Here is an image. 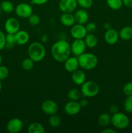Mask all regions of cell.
<instances>
[{
	"label": "cell",
	"mask_w": 132,
	"mask_h": 133,
	"mask_svg": "<svg viewBox=\"0 0 132 133\" xmlns=\"http://www.w3.org/2000/svg\"><path fill=\"white\" fill-rule=\"evenodd\" d=\"M71 44L65 40L56 41L51 48V54L55 61L64 62L71 55Z\"/></svg>",
	"instance_id": "obj_1"
},
{
	"label": "cell",
	"mask_w": 132,
	"mask_h": 133,
	"mask_svg": "<svg viewBox=\"0 0 132 133\" xmlns=\"http://www.w3.org/2000/svg\"><path fill=\"white\" fill-rule=\"evenodd\" d=\"M79 66L83 70H91L95 68L98 64V58L95 55L91 53H84L78 57Z\"/></svg>",
	"instance_id": "obj_2"
},
{
	"label": "cell",
	"mask_w": 132,
	"mask_h": 133,
	"mask_svg": "<svg viewBox=\"0 0 132 133\" xmlns=\"http://www.w3.org/2000/svg\"><path fill=\"white\" fill-rule=\"evenodd\" d=\"M28 55L29 58L34 62H40L45 56V47L38 42H32L28 46Z\"/></svg>",
	"instance_id": "obj_3"
},
{
	"label": "cell",
	"mask_w": 132,
	"mask_h": 133,
	"mask_svg": "<svg viewBox=\"0 0 132 133\" xmlns=\"http://www.w3.org/2000/svg\"><path fill=\"white\" fill-rule=\"evenodd\" d=\"M111 123L113 125L119 129H124L129 125V119L128 116L122 112H119L113 114L111 116Z\"/></svg>",
	"instance_id": "obj_4"
},
{
	"label": "cell",
	"mask_w": 132,
	"mask_h": 133,
	"mask_svg": "<svg viewBox=\"0 0 132 133\" xmlns=\"http://www.w3.org/2000/svg\"><path fill=\"white\" fill-rule=\"evenodd\" d=\"M81 86V92L85 97H94L99 92V87L95 82L91 81H85Z\"/></svg>",
	"instance_id": "obj_5"
},
{
	"label": "cell",
	"mask_w": 132,
	"mask_h": 133,
	"mask_svg": "<svg viewBox=\"0 0 132 133\" xmlns=\"http://www.w3.org/2000/svg\"><path fill=\"white\" fill-rule=\"evenodd\" d=\"M32 6L29 4L25 3L18 4L15 8L16 15L23 18H28L32 14Z\"/></svg>",
	"instance_id": "obj_6"
},
{
	"label": "cell",
	"mask_w": 132,
	"mask_h": 133,
	"mask_svg": "<svg viewBox=\"0 0 132 133\" xmlns=\"http://www.w3.org/2000/svg\"><path fill=\"white\" fill-rule=\"evenodd\" d=\"M86 44L82 39H75L71 45V53L76 57H78L85 52Z\"/></svg>",
	"instance_id": "obj_7"
},
{
	"label": "cell",
	"mask_w": 132,
	"mask_h": 133,
	"mask_svg": "<svg viewBox=\"0 0 132 133\" xmlns=\"http://www.w3.org/2000/svg\"><path fill=\"white\" fill-rule=\"evenodd\" d=\"M78 6L76 0H60L59 9L63 13H72Z\"/></svg>",
	"instance_id": "obj_8"
},
{
	"label": "cell",
	"mask_w": 132,
	"mask_h": 133,
	"mask_svg": "<svg viewBox=\"0 0 132 133\" xmlns=\"http://www.w3.org/2000/svg\"><path fill=\"white\" fill-rule=\"evenodd\" d=\"M20 29V23L18 19L15 18H10L6 19L5 23V29L9 34L16 33Z\"/></svg>",
	"instance_id": "obj_9"
},
{
	"label": "cell",
	"mask_w": 132,
	"mask_h": 133,
	"mask_svg": "<svg viewBox=\"0 0 132 133\" xmlns=\"http://www.w3.org/2000/svg\"><path fill=\"white\" fill-rule=\"evenodd\" d=\"M23 123L20 119L14 118L8 122L6 124V130L10 133H18L22 130Z\"/></svg>",
	"instance_id": "obj_10"
},
{
	"label": "cell",
	"mask_w": 132,
	"mask_h": 133,
	"mask_svg": "<svg viewBox=\"0 0 132 133\" xmlns=\"http://www.w3.org/2000/svg\"><path fill=\"white\" fill-rule=\"evenodd\" d=\"M41 109L45 114L50 116L56 114L58 110V106L55 101L49 99L42 103Z\"/></svg>",
	"instance_id": "obj_11"
},
{
	"label": "cell",
	"mask_w": 132,
	"mask_h": 133,
	"mask_svg": "<svg viewBox=\"0 0 132 133\" xmlns=\"http://www.w3.org/2000/svg\"><path fill=\"white\" fill-rule=\"evenodd\" d=\"M85 27L82 24H75L72 26L71 29V35L75 39H83L87 35Z\"/></svg>",
	"instance_id": "obj_12"
},
{
	"label": "cell",
	"mask_w": 132,
	"mask_h": 133,
	"mask_svg": "<svg viewBox=\"0 0 132 133\" xmlns=\"http://www.w3.org/2000/svg\"><path fill=\"white\" fill-rule=\"evenodd\" d=\"M81 109L82 107L78 102H76V101H71V100L67 102L63 108L65 114L69 116L76 115L80 112Z\"/></svg>",
	"instance_id": "obj_13"
},
{
	"label": "cell",
	"mask_w": 132,
	"mask_h": 133,
	"mask_svg": "<svg viewBox=\"0 0 132 133\" xmlns=\"http://www.w3.org/2000/svg\"><path fill=\"white\" fill-rule=\"evenodd\" d=\"M119 35L117 31L114 29H109L106 30L104 35V39L106 43L109 45H113L117 42Z\"/></svg>",
	"instance_id": "obj_14"
},
{
	"label": "cell",
	"mask_w": 132,
	"mask_h": 133,
	"mask_svg": "<svg viewBox=\"0 0 132 133\" xmlns=\"http://www.w3.org/2000/svg\"><path fill=\"white\" fill-rule=\"evenodd\" d=\"M78 67V60L76 57H69L64 62V68L66 71L68 72L72 73L77 70Z\"/></svg>",
	"instance_id": "obj_15"
},
{
	"label": "cell",
	"mask_w": 132,
	"mask_h": 133,
	"mask_svg": "<svg viewBox=\"0 0 132 133\" xmlns=\"http://www.w3.org/2000/svg\"><path fill=\"white\" fill-rule=\"evenodd\" d=\"M72 80L75 84L77 85H82L86 81V76L82 70H76L72 73Z\"/></svg>",
	"instance_id": "obj_16"
},
{
	"label": "cell",
	"mask_w": 132,
	"mask_h": 133,
	"mask_svg": "<svg viewBox=\"0 0 132 133\" xmlns=\"http://www.w3.org/2000/svg\"><path fill=\"white\" fill-rule=\"evenodd\" d=\"M14 36H15L16 44L20 45H25L27 44L30 38L28 32L25 31H23V30L18 31L16 33L14 34Z\"/></svg>",
	"instance_id": "obj_17"
},
{
	"label": "cell",
	"mask_w": 132,
	"mask_h": 133,
	"mask_svg": "<svg viewBox=\"0 0 132 133\" xmlns=\"http://www.w3.org/2000/svg\"><path fill=\"white\" fill-rule=\"evenodd\" d=\"M60 20L62 25L65 27H72L76 23L75 15L71 13H63L61 15Z\"/></svg>",
	"instance_id": "obj_18"
},
{
	"label": "cell",
	"mask_w": 132,
	"mask_h": 133,
	"mask_svg": "<svg viewBox=\"0 0 132 133\" xmlns=\"http://www.w3.org/2000/svg\"><path fill=\"white\" fill-rule=\"evenodd\" d=\"M76 22L78 24L84 25L87 23L89 19V15L87 11L84 9H79L76 10L75 14Z\"/></svg>",
	"instance_id": "obj_19"
},
{
	"label": "cell",
	"mask_w": 132,
	"mask_h": 133,
	"mask_svg": "<svg viewBox=\"0 0 132 133\" xmlns=\"http://www.w3.org/2000/svg\"><path fill=\"white\" fill-rule=\"evenodd\" d=\"M119 37L123 40H129L132 38V27L126 26L120 29L119 33Z\"/></svg>",
	"instance_id": "obj_20"
},
{
	"label": "cell",
	"mask_w": 132,
	"mask_h": 133,
	"mask_svg": "<svg viewBox=\"0 0 132 133\" xmlns=\"http://www.w3.org/2000/svg\"><path fill=\"white\" fill-rule=\"evenodd\" d=\"M84 42L87 47L89 48H93L97 46L98 44V38L95 35L93 34H87L84 38Z\"/></svg>",
	"instance_id": "obj_21"
},
{
	"label": "cell",
	"mask_w": 132,
	"mask_h": 133,
	"mask_svg": "<svg viewBox=\"0 0 132 133\" xmlns=\"http://www.w3.org/2000/svg\"><path fill=\"white\" fill-rule=\"evenodd\" d=\"M27 132L28 133H43L45 132V129L41 123L33 122L28 125Z\"/></svg>",
	"instance_id": "obj_22"
},
{
	"label": "cell",
	"mask_w": 132,
	"mask_h": 133,
	"mask_svg": "<svg viewBox=\"0 0 132 133\" xmlns=\"http://www.w3.org/2000/svg\"><path fill=\"white\" fill-rule=\"evenodd\" d=\"M111 116L107 113H102L99 116L98 118V122L100 125L102 127H106L111 123Z\"/></svg>",
	"instance_id": "obj_23"
},
{
	"label": "cell",
	"mask_w": 132,
	"mask_h": 133,
	"mask_svg": "<svg viewBox=\"0 0 132 133\" xmlns=\"http://www.w3.org/2000/svg\"><path fill=\"white\" fill-rule=\"evenodd\" d=\"M16 44L15 36L13 34H9L5 35V48L8 49L12 48Z\"/></svg>",
	"instance_id": "obj_24"
},
{
	"label": "cell",
	"mask_w": 132,
	"mask_h": 133,
	"mask_svg": "<svg viewBox=\"0 0 132 133\" xmlns=\"http://www.w3.org/2000/svg\"><path fill=\"white\" fill-rule=\"evenodd\" d=\"M106 2L109 7L114 10H119L123 5L122 0H106Z\"/></svg>",
	"instance_id": "obj_25"
},
{
	"label": "cell",
	"mask_w": 132,
	"mask_h": 133,
	"mask_svg": "<svg viewBox=\"0 0 132 133\" xmlns=\"http://www.w3.org/2000/svg\"><path fill=\"white\" fill-rule=\"evenodd\" d=\"M61 122H62V120H61L60 117L56 115V114L50 115V117L49 119V125L54 128H57L59 127L61 124Z\"/></svg>",
	"instance_id": "obj_26"
},
{
	"label": "cell",
	"mask_w": 132,
	"mask_h": 133,
	"mask_svg": "<svg viewBox=\"0 0 132 133\" xmlns=\"http://www.w3.org/2000/svg\"><path fill=\"white\" fill-rule=\"evenodd\" d=\"M1 7L2 11L5 13H10L14 10V6L12 2L9 1H3L1 3Z\"/></svg>",
	"instance_id": "obj_27"
},
{
	"label": "cell",
	"mask_w": 132,
	"mask_h": 133,
	"mask_svg": "<svg viewBox=\"0 0 132 133\" xmlns=\"http://www.w3.org/2000/svg\"><path fill=\"white\" fill-rule=\"evenodd\" d=\"M34 62L29 57L25 58L21 63L22 68L23 70H26V71H29V70H32V68L34 67Z\"/></svg>",
	"instance_id": "obj_28"
},
{
	"label": "cell",
	"mask_w": 132,
	"mask_h": 133,
	"mask_svg": "<svg viewBox=\"0 0 132 133\" xmlns=\"http://www.w3.org/2000/svg\"><path fill=\"white\" fill-rule=\"evenodd\" d=\"M124 109L126 112H132V95L127 96L124 102Z\"/></svg>",
	"instance_id": "obj_29"
},
{
	"label": "cell",
	"mask_w": 132,
	"mask_h": 133,
	"mask_svg": "<svg viewBox=\"0 0 132 133\" xmlns=\"http://www.w3.org/2000/svg\"><path fill=\"white\" fill-rule=\"evenodd\" d=\"M81 92L76 88H73L69 91L68 98L71 101H77L80 97Z\"/></svg>",
	"instance_id": "obj_30"
},
{
	"label": "cell",
	"mask_w": 132,
	"mask_h": 133,
	"mask_svg": "<svg viewBox=\"0 0 132 133\" xmlns=\"http://www.w3.org/2000/svg\"><path fill=\"white\" fill-rule=\"evenodd\" d=\"M77 3L82 9H89L93 4V0H76Z\"/></svg>",
	"instance_id": "obj_31"
},
{
	"label": "cell",
	"mask_w": 132,
	"mask_h": 133,
	"mask_svg": "<svg viewBox=\"0 0 132 133\" xmlns=\"http://www.w3.org/2000/svg\"><path fill=\"white\" fill-rule=\"evenodd\" d=\"M28 20L31 25L36 26L40 23V18L38 15L32 13V14L28 18Z\"/></svg>",
	"instance_id": "obj_32"
},
{
	"label": "cell",
	"mask_w": 132,
	"mask_h": 133,
	"mask_svg": "<svg viewBox=\"0 0 132 133\" xmlns=\"http://www.w3.org/2000/svg\"><path fill=\"white\" fill-rule=\"evenodd\" d=\"M9 74V69L6 66L0 65V81H3L6 79Z\"/></svg>",
	"instance_id": "obj_33"
},
{
	"label": "cell",
	"mask_w": 132,
	"mask_h": 133,
	"mask_svg": "<svg viewBox=\"0 0 132 133\" xmlns=\"http://www.w3.org/2000/svg\"><path fill=\"white\" fill-rule=\"evenodd\" d=\"M123 92L126 96L132 95V82L126 83L123 87Z\"/></svg>",
	"instance_id": "obj_34"
},
{
	"label": "cell",
	"mask_w": 132,
	"mask_h": 133,
	"mask_svg": "<svg viewBox=\"0 0 132 133\" xmlns=\"http://www.w3.org/2000/svg\"><path fill=\"white\" fill-rule=\"evenodd\" d=\"M87 31L89 32H93L96 31L97 29V25L94 22H90V23H87L86 25L85 26Z\"/></svg>",
	"instance_id": "obj_35"
},
{
	"label": "cell",
	"mask_w": 132,
	"mask_h": 133,
	"mask_svg": "<svg viewBox=\"0 0 132 133\" xmlns=\"http://www.w3.org/2000/svg\"><path fill=\"white\" fill-rule=\"evenodd\" d=\"M5 48V35L0 30V51Z\"/></svg>",
	"instance_id": "obj_36"
},
{
	"label": "cell",
	"mask_w": 132,
	"mask_h": 133,
	"mask_svg": "<svg viewBox=\"0 0 132 133\" xmlns=\"http://www.w3.org/2000/svg\"><path fill=\"white\" fill-rule=\"evenodd\" d=\"M48 0H31V3L34 5H42L46 3Z\"/></svg>",
	"instance_id": "obj_37"
},
{
	"label": "cell",
	"mask_w": 132,
	"mask_h": 133,
	"mask_svg": "<svg viewBox=\"0 0 132 133\" xmlns=\"http://www.w3.org/2000/svg\"><path fill=\"white\" fill-rule=\"evenodd\" d=\"M109 112L112 114L116 113L117 112H119V109H118V107L116 105H111L109 107Z\"/></svg>",
	"instance_id": "obj_38"
},
{
	"label": "cell",
	"mask_w": 132,
	"mask_h": 133,
	"mask_svg": "<svg viewBox=\"0 0 132 133\" xmlns=\"http://www.w3.org/2000/svg\"><path fill=\"white\" fill-rule=\"evenodd\" d=\"M79 104H80V107L82 108H84L88 105V101L87 100L85 99H82L80 101H79Z\"/></svg>",
	"instance_id": "obj_39"
},
{
	"label": "cell",
	"mask_w": 132,
	"mask_h": 133,
	"mask_svg": "<svg viewBox=\"0 0 132 133\" xmlns=\"http://www.w3.org/2000/svg\"><path fill=\"white\" fill-rule=\"evenodd\" d=\"M123 5L129 8L132 7V0H122Z\"/></svg>",
	"instance_id": "obj_40"
},
{
	"label": "cell",
	"mask_w": 132,
	"mask_h": 133,
	"mask_svg": "<svg viewBox=\"0 0 132 133\" xmlns=\"http://www.w3.org/2000/svg\"><path fill=\"white\" fill-rule=\"evenodd\" d=\"M102 133H116V131H115L114 129H105L104 130L102 131Z\"/></svg>",
	"instance_id": "obj_41"
},
{
	"label": "cell",
	"mask_w": 132,
	"mask_h": 133,
	"mask_svg": "<svg viewBox=\"0 0 132 133\" xmlns=\"http://www.w3.org/2000/svg\"><path fill=\"white\" fill-rule=\"evenodd\" d=\"M104 27L106 30H107L111 28V25H110L109 23H105L104 24Z\"/></svg>",
	"instance_id": "obj_42"
},
{
	"label": "cell",
	"mask_w": 132,
	"mask_h": 133,
	"mask_svg": "<svg viewBox=\"0 0 132 133\" xmlns=\"http://www.w3.org/2000/svg\"><path fill=\"white\" fill-rule=\"evenodd\" d=\"M41 40L43 42H45L47 41L48 40V36L47 35H43L42 36V38H41Z\"/></svg>",
	"instance_id": "obj_43"
},
{
	"label": "cell",
	"mask_w": 132,
	"mask_h": 133,
	"mask_svg": "<svg viewBox=\"0 0 132 133\" xmlns=\"http://www.w3.org/2000/svg\"><path fill=\"white\" fill-rule=\"evenodd\" d=\"M2 56L1 55V54H0V65H1V62H2Z\"/></svg>",
	"instance_id": "obj_44"
},
{
	"label": "cell",
	"mask_w": 132,
	"mask_h": 133,
	"mask_svg": "<svg viewBox=\"0 0 132 133\" xmlns=\"http://www.w3.org/2000/svg\"><path fill=\"white\" fill-rule=\"evenodd\" d=\"M1 89H2V83H1V81H0V92H1Z\"/></svg>",
	"instance_id": "obj_45"
},
{
	"label": "cell",
	"mask_w": 132,
	"mask_h": 133,
	"mask_svg": "<svg viewBox=\"0 0 132 133\" xmlns=\"http://www.w3.org/2000/svg\"><path fill=\"white\" fill-rule=\"evenodd\" d=\"M1 11H2V10H1V4H0V15H1Z\"/></svg>",
	"instance_id": "obj_46"
}]
</instances>
